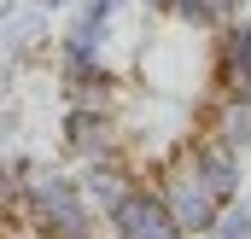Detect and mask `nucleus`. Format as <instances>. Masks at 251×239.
I'll use <instances>...</instances> for the list:
<instances>
[{"mask_svg":"<svg viewBox=\"0 0 251 239\" xmlns=\"http://www.w3.org/2000/svg\"><path fill=\"white\" fill-rule=\"evenodd\" d=\"M210 239H251V210L222 204V210H216V222H210Z\"/></svg>","mask_w":251,"mask_h":239,"instance_id":"10","label":"nucleus"},{"mask_svg":"<svg viewBox=\"0 0 251 239\" xmlns=\"http://www.w3.org/2000/svg\"><path fill=\"white\" fill-rule=\"evenodd\" d=\"M210 94L222 99H251V18H222L216 24V53H210Z\"/></svg>","mask_w":251,"mask_h":239,"instance_id":"3","label":"nucleus"},{"mask_svg":"<svg viewBox=\"0 0 251 239\" xmlns=\"http://www.w3.org/2000/svg\"><path fill=\"white\" fill-rule=\"evenodd\" d=\"M187 152H193V164H199V175H204V187H210V198L216 204H234L240 198V152L222 134H199Z\"/></svg>","mask_w":251,"mask_h":239,"instance_id":"6","label":"nucleus"},{"mask_svg":"<svg viewBox=\"0 0 251 239\" xmlns=\"http://www.w3.org/2000/svg\"><path fill=\"white\" fill-rule=\"evenodd\" d=\"M64 146L88 164V158H123V117L117 111H82V105H64Z\"/></svg>","mask_w":251,"mask_h":239,"instance_id":"4","label":"nucleus"},{"mask_svg":"<svg viewBox=\"0 0 251 239\" xmlns=\"http://www.w3.org/2000/svg\"><path fill=\"white\" fill-rule=\"evenodd\" d=\"M140 6H146V12H164V6H170V0H140Z\"/></svg>","mask_w":251,"mask_h":239,"instance_id":"14","label":"nucleus"},{"mask_svg":"<svg viewBox=\"0 0 251 239\" xmlns=\"http://www.w3.org/2000/svg\"><path fill=\"white\" fill-rule=\"evenodd\" d=\"M35 6H41V12H59V6H70V0H35Z\"/></svg>","mask_w":251,"mask_h":239,"instance_id":"13","label":"nucleus"},{"mask_svg":"<svg viewBox=\"0 0 251 239\" xmlns=\"http://www.w3.org/2000/svg\"><path fill=\"white\" fill-rule=\"evenodd\" d=\"M234 6H240V0H170L164 12H170L181 29H216L222 18H234Z\"/></svg>","mask_w":251,"mask_h":239,"instance_id":"9","label":"nucleus"},{"mask_svg":"<svg viewBox=\"0 0 251 239\" xmlns=\"http://www.w3.org/2000/svg\"><path fill=\"white\" fill-rule=\"evenodd\" d=\"M152 192L170 204V216H176V228L181 234H210V222H216V198H210V187L199 175V164H193V152H176V158H164L158 164V181H152Z\"/></svg>","mask_w":251,"mask_h":239,"instance_id":"2","label":"nucleus"},{"mask_svg":"<svg viewBox=\"0 0 251 239\" xmlns=\"http://www.w3.org/2000/svg\"><path fill=\"white\" fill-rule=\"evenodd\" d=\"M12 94V64H0V99Z\"/></svg>","mask_w":251,"mask_h":239,"instance_id":"12","label":"nucleus"},{"mask_svg":"<svg viewBox=\"0 0 251 239\" xmlns=\"http://www.w3.org/2000/svg\"><path fill=\"white\" fill-rule=\"evenodd\" d=\"M210 134H222L234 152H246L251 146V99H222V105H210Z\"/></svg>","mask_w":251,"mask_h":239,"instance_id":"8","label":"nucleus"},{"mask_svg":"<svg viewBox=\"0 0 251 239\" xmlns=\"http://www.w3.org/2000/svg\"><path fill=\"white\" fill-rule=\"evenodd\" d=\"M82 192L94 210H117L128 192H134V175H128L123 158H88L82 164Z\"/></svg>","mask_w":251,"mask_h":239,"instance_id":"7","label":"nucleus"},{"mask_svg":"<svg viewBox=\"0 0 251 239\" xmlns=\"http://www.w3.org/2000/svg\"><path fill=\"white\" fill-rule=\"evenodd\" d=\"M6 228H12V216H0V234H6Z\"/></svg>","mask_w":251,"mask_h":239,"instance_id":"16","label":"nucleus"},{"mask_svg":"<svg viewBox=\"0 0 251 239\" xmlns=\"http://www.w3.org/2000/svg\"><path fill=\"white\" fill-rule=\"evenodd\" d=\"M111 216V234L117 239H187L176 228V216H170V204L158 198V192H146V187H134L117 210H105Z\"/></svg>","mask_w":251,"mask_h":239,"instance_id":"5","label":"nucleus"},{"mask_svg":"<svg viewBox=\"0 0 251 239\" xmlns=\"http://www.w3.org/2000/svg\"><path fill=\"white\" fill-rule=\"evenodd\" d=\"M18 169V222L41 239H88L94 234V204L82 181L64 169H41L35 158H12Z\"/></svg>","mask_w":251,"mask_h":239,"instance_id":"1","label":"nucleus"},{"mask_svg":"<svg viewBox=\"0 0 251 239\" xmlns=\"http://www.w3.org/2000/svg\"><path fill=\"white\" fill-rule=\"evenodd\" d=\"M0 134H12V117H0Z\"/></svg>","mask_w":251,"mask_h":239,"instance_id":"15","label":"nucleus"},{"mask_svg":"<svg viewBox=\"0 0 251 239\" xmlns=\"http://www.w3.org/2000/svg\"><path fill=\"white\" fill-rule=\"evenodd\" d=\"M0 216H18V169L0 164Z\"/></svg>","mask_w":251,"mask_h":239,"instance_id":"11","label":"nucleus"}]
</instances>
